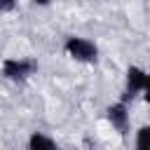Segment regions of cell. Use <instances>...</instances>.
<instances>
[{
	"mask_svg": "<svg viewBox=\"0 0 150 150\" xmlns=\"http://www.w3.org/2000/svg\"><path fill=\"white\" fill-rule=\"evenodd\" d=\"M35 70H38V61H33V59H14V56H9V59L2 61V75L7 80H14V82L30 77Z\"/></svg>",
	"mask_w": 150,
	"mask_h": 150,
	"instance_id": "1",
	"label": "cell"
},
{
	"mask_svg": "<svg viewBox=\"0 0 150 150\" xmlns=\"http://www.w3.org/2000/svg\"><path fill=\"white\" fill-rule=\"evenodd\" d=\"M66 52L75 61H82V63H94L96 56H98L96 45L91 40H87V38H68L66 40Z\"/></svg>",
	"mask_w": 150,
	"mask_h": 150,
	"instance_id": "2",
	"label": "cell"
},
{
	"mask_svg": "<svg viewBox=\"0 0 150 150\" xmlns=\"http://www.w3.org/2000/svg\"><path fill=\"white\" fill-rule=\"evenodd\" d=\"M145 80H148V73H145V70H141L138 66H129V70H127V91H124V101H127V98H134L136 94H141L143 87H145Z\"/></svg>",
	"mask_w": 150,
	"mask_h": 150,
	"instance_id": "3",
	"label": "cell"
},
{
	"mask_svg": "<svg viewBox=\"0 0 150 150\" xmlns=\"http://www.w3.org/2000/svg\"><path fill=\"white\" fill-rule=\"evenodd\" d=\"M105 112H108V122L112 124V129H117L120 134H127V129H129V112H127V105L120 101V103H112Z\"/></svg>",
	"mask_w": 150,
	"mask_h": 150,
	"instance_id": "4",
	"label": "cell"
},
{
	"mask_svg": "<svg viewBox=\"0 0 150 150\" xmlns=\"http://www.w3.org/2000/svg\"><path fill=\"white\" fill-rule=\"evenodd\" d=\"M28 148L30 150H49V148H56V141L49 138V136H45V134H40V131H35L28 138Z\"/></svg>",
	"mask_w": 150,
	"mask_h": 150,
	"instance_id": "5",
	"label": "cell"
},
{
	"mask_svg": "<svg viewBox=\"0 0 150 150\" xmlns=\"http://www.w3.org/2000/svg\"><path fill=\"white\" fill-rule=\"evenodd\" d=\"M136 148L138 150H150V127H141L136 131Z\"/></svg>",
	"mask_w": 150,
	"mask_h": 150,
	"instance_id": "6",
	"label": "cell"
},
{
	"mask_svg": "<svg viewBox=\"0 0 150 150\" xmlns=\"http://www.w3.org/2000/svg\"><path fill=\"white\" fill-rule=\"evenodd\" d=\"M14 9V0H0V12H9Z\"/></svg>",
	"mask_w": 150,
	"mask_h": 150,
	"instance_id": "7",
	"label": "cell"
},
{
	"mask_svg": "<svg viewBox=\"0 0 150 150\" xmlns=\"http://www.w3.org/2000/svg\"><path fill=\"white\" fill-rule=\"evenodd\" d=\"M143 96H145V101L150 103V73H148V80H145V87H143Z\"/></svg>",
	"mask_w": 150,
	"mask_h": 150,
	"instance_id": "8",
	"label": "cell"
},
{
	"mask_svg": "<svg viewBox=\"0 0 150 150\" xmlns=\"http://www.w3.org/2000/svg\"><path fill=\"white\" fill-rule=\"evenodd\" d=\"M33 2H35V5H40V7H45V5H49L52 0H33Z\"/></svg>",
	"mask_w": 150,
	"mask_h": 150,
	"instance_id": "9",
	"label": "cell"
}]
</instances>
